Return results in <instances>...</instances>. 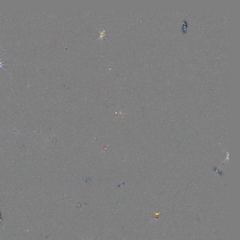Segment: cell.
I'll list each match as a JSON object with an SVG mask.
<instances>
[{
    "label": "cell",
    "mask_w": 240,
    "mask_h": 240,
    "mask_svg": "<svg viewBox=\"0 0 240 240\" xmlns=\"http://www.w3.org/2000/svg\"><path fill=\"white\" fill-rule=\"evenodd\" d=\"M98 238H99V237L98 238L97 240H98ZM81 239H82V240H84V239H83V238H81Z\"/></svg>",
    "instance_id": "6da1fadb"
}]
</instances>
